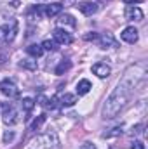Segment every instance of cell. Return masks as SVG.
Here are the masks:
<instances>
[{
  "label": "cell",
  "mask_w": 148,
  "mask_h": 149,
  "mask_svg": "<svg viewBox=\"0 0 148 149\" xmlns=\"http://www.w3.org/2000/svg\"><path fill=\"white\" fill-rule=\"evenodd\" d=\"M145 73H147L145 64H134V66H131V68L125 70L122 80L117 83V87L113 88V92L108 95V99L103 104L101 114H103L105 120L106 118L108 120L115 118L120 113V109H124V106L129 102L132 92L136 90V87L140 85V81L145 78Z\"/></svg>",
  "instance_id": "obj_1"
},
{
  "label": "cell",
  "mask_w": 148,
  "mask_h": 149,
  "mask_svg": "<svg viewBox=\"0 0 148 149\" xmlns=\"http://www.w3.org/2000/svg\"><path fill=\"white\" fill-rule=\"evenodd\" d=\"M30 149H61V144H59V137L56 132L49 130V132H44L37 135L32 144H30Z\"/></svg>",
  "instance_id": "obj_2"
},
{
  "label": "cell",
  "mask_w": 148,
  "mask_h": 149,
  "mask_svg": "<svg viewBox=\"0 0 148 149\" xmlns=\"http://www.w3.org/2000/svg\"><path fill=\"white\" fill-rule=\"evenodd\" d=\"M2 120H4L5 125L12 127V125H16V123L21 121V113L18 111L12 104H5L2 108Z\"/></svg>",
  "instance_id": "obj_3"
},
{
  "label": "cell",
  "mask_w": 148,
  "mask_h": 149,
  "mask_svg": "<svg viewBox=\"0 0 148 149\" xmlns=\"http://www.w3.org/2000/svg\"><path fill=\"white\" fill-rule=\"evenodd\" d=\"M16 33H18V21L16 19H12L9 24H2L0 26V43L12 42Z\"/></svg>",
  "instance_id": "obj_4"
},
{
  "label": "cell",
  "mask_w": 148,
  "mask_h": 149,
  "mask_svg": "<svg viewBox=\"0 0 148 149\" xmlns=\"http://www.w3.org/2000/svg\"><path fill=\"white\" fill-rule=\"evenodd\" d=\"M0 92H2L5 97H9V99H14V97L19 95V88H18V85H16L12 80H9V78H5V80L0 81Z\"/></svg>",
  "instance_id": "obj_5"
},
{
  "label": "cell",
  "mask_w": 148,
  "mask_h": 149,
  "mask_svg": "<svg viewBox=\"0 0 148 149\" xmlns=\"http://www.w3.org/2000/svg\"><path fill=\"white\" fill-rule=\"evenodd\" d=\"M52 40H54L58 45H70V43L73 42L72 35H70L65 28H56V30L52 31Z\"/></svg>",
  "instance_id": "obj_6"
},
{
  "label": "cell",
  "mask_w": 148,
  "mask_h": 149,
  "mask_svg": "<svg viewBox=\"0 0 148 149\" xmlns=\"http://www.w3.org/2000/svg\"><path fill=\"white\" fill-rule=\"evenodd\" d=\"M96 42H98V45H99L101 49H113V47L118 45L117 40H115V37H113L111 33H101V35H98Z\"/></svg>",
  "instance_id": "obj_7"
},
{
  "label": "cell",
  "mask_w": 148,
  "mask_h": 149,
  "mask_svg": "<svg viewBox=\"0 0 148 149\" xmlns=\"http://www.w3.org/2000/svg\"><path fill=\"white\" fill-rule=\"evenodd\" d=\"M124 16L127 21H143V10L134 5H127L124 10Z\"/></svg>",
  "instance_id": "obj_8"
},
{
  "label": "cell",
  "mask_w": 148,
  "mask_h": 149,
  "mask_svg": "<svg viewBox=\"0 0 148 149\" xmlns=\"http://www.w3.org/2000/svg\"><path fill=\"white\" fill-rule=\"evenodd\" d=\"M120 38H122L124 42H127V43H136L138 38H140V35H138V30H136L134 26H127V28L122 30Z\"/></svg>",
  "instance_id": "obj_9"
},
{
  "label": "cell",
  "mask_w": 148,
  "mask_h": 149,
  "mask_svg": "<svg viewBox=\"0 0 148 149\" xmlns=\"http://www.w3.org/2000/svg\"><path fill=\"white\" fill-rule=\"evenodd\" d=\"M92 73L96 74V76H99V78H108L111 74V68L106 63H96L92 66Z\"/></svg>",
  "instance_id": "obj_10"
},
{
  "label": "cell",
  "mask_w": 148,
  "mask_h": 149,
  "mask_svg": "<svg viewBox=\"0 0 148 149\" xmlns=\"http://www.w3.org/2000/svg\"><path fill=\"white\" fill-rule=\"evenodd\" d=\"M77 7L84 16H92V14L98 12V3L96 2H80Z\"/></svg>",
  "instance_id": "obj_11"
},
{
  "label": "cell",
  "mask_w": 148,
  "mask_h": 149,
  "mask_svg": "<svg viewBox=\"0 0 148 149\" xmlns=\"http://www.w3.org/2000/svg\"><path fill=\"white\" fill-rule=\"evenodd\" d=\"M61 10H63V5H61L59 2H54V3H51V5H44V16H47V17L59 16Z\"/></svg>",
  "instance_id": "obj_12"
},
{
  "label": "cell",
  "mask_w": 148,
  "mask_h": 149,
  "mask_svg": "<svg viewBox=\"0 0 148 149\" xmlns=\"http://www.w3.org/2000/svg\"><path fill=\"white\" fill-rule=\"evenodd\" d=\"M58 24L59 28L61 26H70V28H75L77 26V21L72 14H59V19H58Z\"/></svg>",
  "instance_id": "obj_13"
},
{
  "label": "cell",
  "mask_w": 148,
  "mask_h": 149,
  "mask_svg": "<svg viewBox=\"0 0 148 149\" xmlns=\"http://www.w3.org/2000/svg\"><path fill=\"white\" fill-rule=\"evenodd\" d=\"M91 88H92V85H91V81L85 80V78L80 80V81L77 83V94H78V95H85V94H89Z\"/></svg>",
  "instance_id": "obj_14"
},
{
  "label": "cell",
  "mask_w": 148,
  "mask_h": 149,
  "mask_svg": "<svg viewBox=\"0 0 148 149\" xmlns=\"http://www.w3.org/2000/svg\"><path fill=\"white\" fill-rule=\"evenodd\" d=\"M58 101H59V106L70 108V106H73L75 102H77V95H75V94H65V95H61Z\"/></svg>",
  "instance_id": "obj_15"
},
{
  "label": "cell",
  "mask_w": 148,
  "mask_h": 149,
  "mask_svg": "<svg viewBox=\"0 0 148 149\" xmlns=\"http://www.w3.org/2000/svg\"><path fill=\"white\" fill-rule=\"evenodd\" d=\"M40 106L45 108V109H54L56 108V102H58V97H45V95H40Z\"/></svg>",
  "instance_id": "obj_16"
},
{
  "label": "cell",
  "mask_w": 148,
  "mask_h": 149,
  "mask_svg": "<svg viewBox=\"0 0 148 149\" xmlns=\"http://www.w3.org/2000/svg\"><path fill=\"white\" fill-rule=\"evenodd\" d=\"M26 52H28L33 59H37V57H40V56L44 54V49H42V45H38V43H32V45L26 47Z\"/></svg>",
  "instance_id": "obj_17"
},
{
  "label": "cell",
  "mask_w": 148,
  "mask_h": 149,
  "mask_svg": "<svg viewBox=\"0 0 148 149\" xmlns=\"http://www.w3.org/2000/svg\"><path fill=\"white\" fill-rule=\"evenodd\" d=\"M118 135H122V127H113L108 132H103L101 134L103 139H111V137H118Z\"/></svg>",
  "instance_id": "obj_18"
},
{
  "label": "cell",
  "mask_w": 148,
  "mask_h": 149,
  "mask_svg": "<svg viewBox=\"0 0 148 149\" xmlns=\"http://www.w3.org/2000/svg\"><path fill=\"white\" fill-rule=\"evenodd\" d=\"M33 108H35V101H33L32 97H25V99L21 101V109H23V111L30 113Z\"/></svg>",
  "instance_id": "obj_19"
},
{
  "label": "cell",
  "mask_w": 148,
  "mask_h": 149,
  "mask_svg": "<svg viewBox=\"0 0 148 149\" xmlns=\"http://www.w3.org/2000/svg\"><path fill=\"white\" fill-rule=\"evenodd\" d=\"M70 68H72V63H70V61H61V63L56 66L54 73H56V74H63V73H66Z\"/></svg>",
  "instance_id": "obj_20"
},
{
  "label": "cell",
  "mask_w": 148,
  "mask_h": 149,
  "mask_svg": "<svg viewBox=\"0 0 148 149\" xmlns=\"http://www.w3.org/2000/svg\"><path fill=\"white\" fill-rule=\"evenodd\" d=\"M19 66H21V68H26V70H32V71H33V70H37V61H35L33 57H32V59H23V61L19 63Z\"/></svg>",
  "instance_id": "obj_21"
},
{
  "label": "cell",
  "mask_w": 148,
  "mask_h": 149,
  "mask_svg": "<svg viewBox=\"0 0 148 149\" xmlns=\"http://www.w3.org/2000/svg\"><path fill=\"white\" fill-rule=\"evenodd\" d=\"M44 121H45V114H40L37 120H33V123H32V127H30V130H40V127L44 125Z\"/></svg>",
  "instance_id": "obj_22"
},
{
  "label": "cell",
  "mask_w": 148,
  "mask_h": 149,
  "mask_svg": "<svg viewBox=\"0 0 148 149\" xmlns=\"http://www.w3.org/2000/svg\"><path fill=\"white\" fill-rule=\"evenodd\" d=\"M56 45H58V43H56L54 40H44V42H42V49H44V50H56Z\"/></svg>",
  "instance_id": "obj_23"
},
{
  "label": "cell",
  "mask_w": 148,
  "mask_h": 149,
  "mask_svg": "<svg viewBox=\"0 0 148 149\" xmlns=\"http://www.w3.org/2000/svg\"><path fill=\"white\" fill-rule=\"evenodd\" d=\"M143 128H145V125H143V123L134 125V127H132V135H141V134H143Z\"/></svg>",
  "instance_id": "obj_24"
},
{
  "label": "cell",
  "mask_w": 148,
  "mask_h": 149,
  "mask_svg": "<svg viewBox=\"0 0 148 149\" xmlns=\"http://www.w3.org/2000/svg\"><path fill=\"white\" fill-rule=\"evenodd\" d=\"M12 139H14V132H12V130H7V132L4 134V142L9 144V142H12Z\"/></svg>",
  "instance_id": "obj_25"
},
{
  "label": "cell",
  "mask_w": 148,
  "mask_h": 149,
  "mask_svg": "<svg viewBox=\"0 0 148 149\" xmlns=\"http://www.w3.org/2000/svg\"><path fill=\"white\" fill-rule=\"evenodd\" d=\"M131 149H147V148H145V144H143L141 141H134V142L131 144Z\"/></svg>",
  "instance_id": "obj_26"
},
{
  "label": "cell",
  "mask_w": 148,
  "mask_h": 149,
  "mask_svg": "<svg viewBox=\"0 0 148 149\" xmlns=\"http://www.w3.org/2000/svg\"><path fill=\"white\" fill-rule=\"evenodd\" d=\"M80 149H96V146H94L92 142H84V144L80 146Z\"/></svg>",
  "instance_id": "obj_27"
},
{
  "label": "cell",
  "mask_w": 148,
  "mask_h": 149,
  "mask_svg": "<svg viewBox=\"0 0 148 149\" xmlns=\"http://www.w3.org/2000/svg\"><path fill=\"white\" fill-rule=\"evenodd\" d=\"M85 40H92V42H96V38H98V33H94V31H92V35H85Z\"/></svg>",
  "instance_id": "obj_28"
},
{
  "label": "cell",
  "mask_w": 148,
  "mask_h": 149,
  "mask_svg": "<svg viewBox=\"0 0 148 149\" xmlns=\"http://www.w3.org/2000/svg\"><path fill=\"white\" fill-rule=\"evenodd\" d=\"M124 2H125L127 5H134V3H141L143 0H124Z\"/></svg>",
  "instance_id": "obj_29"
},
{
  "label": "cell",
  "mask_w": 148,
  "mask_h": 149,
  "mask_svg": "<svg viewBox=\"0 0 148 149\" xmlns=\"http://www.w3.org/2000/svg\"><path fill=\"white\" fill-rule=\"evenodd\" d=\"M96 2H99V3H108V2H111V0H96Z\"/></svg>",
  "instance_id": "obj_30"
}]
</instances>
